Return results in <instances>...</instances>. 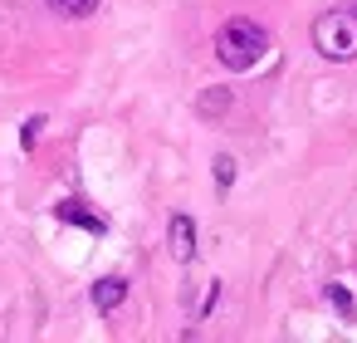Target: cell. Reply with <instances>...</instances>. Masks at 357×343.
Returning a JSON list of instances; mask_svg holds the SVG:
<instances>
[{
	"label": "cell",
	"instance_id": "cell-1",
	"mask_svg": "<svg viewBox=\"0 0 357 343\" xmlns=\"http://www.w3.org/2000/svg\"><path fill=\"white\" fill-rule=\"evenodd\" d=\"M264 54H269V30H264V25L235 15V20H225V25L215 30V59H220L225 69L245 74V69H255Z\"/></svg>",
	"mask_w": 357,
	"mask_h": 343
},
{
	"label": "cell",
	"instance_id": "cell-2",
	"mask_svg": "<svg viewBox=\"0 0 357 343\" xmlns=\"http://www.w3.org/2000/svg\"><path fill=\"white\" fill-rule=\"evenodd\" d=\"M313 50L333 64L357 59V6H333L313 20Z\"/></svg>",
	"mask_w": 357,
	"mask_h": 343
},
{
	"label": "cell",
	"instance_id": "cell-3",
	"mask_svg": "<svg viewBox=\"0 0 357 343\" xmlns=\"http://www.w3.org/2000/svg\"><path fill=\"white\" fill-rule=\"evenodd\" d=\"M167 245H172V255L186 265V260H196V221L191 216H172V226H167Z\"/></svg>",
	"mask_w": 357,
	"mask_h": 343
},
{
	"label": "cell",
	"instance_id": "cell-4",
	"mask_svg": "<svg viewBox=\"0 0 357 343\" xmlns=\"http://www.w3.org/2000/svg\"><path fill=\"white\" fill-rule=\"evenodd\" d=\"M123 299H128V279H123V275H103V279L93 284V309H98V314H113Z\"/></svg>",
	"mask_w": 357,
	"mask_h": 343
},
{
	"label": "cell",
	"instance_id": "cell-5",
	"mask_svg": "<svg viewBox=\"0 0 357 343\" xmlns=\"http://www.w3.org/2000/svg\"><path fill=\"white\" fill-rule=\"evenodd\" d=\"M54 216H59V221H69V226H84V231H93V235H103V231H108V221H103V216H93L84 201H59V206H54Z\"/></svg>",
	"mask_w": 357,
	"mask_h": 343
},
{
	"label": "cell",
	"instance_id": "cell-6",
	"mask_svg": "<svg viewBox=\"0 0 357 343\" xmlns=\"http://www.w3.org/2000/svg\"><path fill=\"white\" fill-rule=\"evenodd\" d=\"M225 108H230V89H206V94L196 98V113H201V118H220Z\"/></svg>",
	"mask_w": 357,
	"mask_h": 343
},
{
	"label": "cell",
	"instance_id": "cell-7",
	"mask_svg": "<svg viewBox=\"0 0 357 343\" xmlns=\"http://www.w3.org/2000/svg\"><path fill=\"white\" fill-rule=\"evenodd\" d=\"M45 6H50L54 15H64V20H84V15L98 10V0H45Z\"/></svg>",
	"mask_w": 357,
	"mask_h": 343
},
{
	"label": "cell",
	"instance_id": "cell-8",
	"mask_svg": "<svg viewBox=\"0 0 357 343\" xmlns=\"http://www.w3.org/2000/svg\"><path fill=\"white\" fill-rule=\"evenodd\" d=\"M328 304L347 319V323H357V304H352V294H347V284H328Z\"/></svg>",
	"mask_w": 357,
	"mask_h": 343
},
{
	"label": "cell",
	"instance_id": "cell-9",
	"mask_svg": "<svg viewBox=\"0 0 357 343\" xmlns=\"http://www.w3.org/2000/svg\"><path fill=\"white\" fill-rule=\"evenodd\" d=\"M230 182H235V157H225V152H220V157H215V187H220V191H230Z\"/></svg>",
	"mask_w": 357,
	"mask_h": 343
},
{
	"label": "cell",
	"instance_id": "cell-10",
	"mask_svg": "<svg viewBox=\"0 0 357 343\" xmlns=\"http://www.w3.org/2000/svg\"><path fill=\"white\" fill-rule=\"evenodd\" d=\"M40 128H45V118H30V123H25V133H20V143H25V152L35 147V138H40Z\"/></svg>",
	"mask_w": 357,
	"mask_h": 343
}]
</instances>
